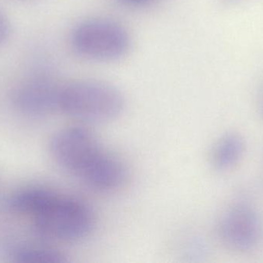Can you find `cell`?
<instances>
[{
  "label": "cell",
  "mask_w": 263,
  "mask_h": 263,
  "mask_svg": "<svg viewBox=\"0 0 263 263\" xmlns=\"http://www.w3.org/2000/svg\"><path fill=\"white\" fill-rule=\"evenodd\" d=\"M49 151L57 165L94 191L114 192L127 181L123 161L103 147L86 126L59 130L51 138Z\"/></svg>",
  "instance_id": "1"
},
{
  "label": "cell",
  "mask_w": 263,
  "mask_h": 263,
  "mask_svg": "<svg viewBox=\"0 0 263 263\" xmlns=\"http://www.w3.org/2000/svg\"><path fill=\"white\" fill-rule=\"evenodd\" d=\"M124 96L110 83L94 79H80L62 83L57 109L85 124L112 121L125 110Z\"/></svg>",
  "instance_id": "2"
},
{
  "label": "cell",
  "mask_w": 263,
  "mask_h": 263,
  "mask_svg": "<svg viewBox=\"0 0 263 263\" xmlns=\"http://www.w3.org/2000/svg\"><path fill=\"white\" fill-rule=\"evenodd\" d=\"M31 217L37 233L54 242L82 240L95 226L93 212L86 202L51 188Z\"/></svg>",
  "instance_id": "3"
},
{
  "label": "cell",
  "mask_w": 263,
  "mask_h": 263,
  "mask_svg": "<svg viewBox=\"0 0 263 263\" xmlns=\"http://www.w3.org/2000/svg\"><path fill=\"white\" fill-rule=\"evenodd\" d=\"M69 43L79 57L89 61L107 63L120 60L127 54L131 39L121 23L106 17H92L73 26Z\"/></svg>",
  "instance_id": "4"
},
{
  "label": "cell",
  "mask_w": 263,
  "mask_h": 263,
  "mask_svg": "<svg viewBox=\"0 0 263 263\" xmlns=\"http://www.w3.org/2000/svg\"><path fill=\"white\" fill-rule=\"evenodd\" d=\"M262 233L259 212L243 199L230 204L218 221V237L232 251L247 253L255 250L262 240Z\"/></svg>",
  "instance_id": "5"
},
{
  "label": "cell",
  "mask_w": 263,
  "mask_h": 263,
  "mask_svg": "<svg viewBox=\"0 0 263 263\" xmlns=\"http://www.w3.org/2000/svg\"><path fill=\"white\" fill-rule=\"evenodd\" d=\"M60 85L49 74H39L24 80L14 88L12 103L20 112L26 115H47L57 109Z\"/></svg>",
  "instance_id": "6"
},
{
  "label": "cell",
  "mask_w": 263,
  "mask_h": 263,
  "mask_svg": "<svg viewBox=\"0 0 263 263\" xmlns=\"http://www.w3.org/2000/svg\"><path fill=\"white\" fill-rule=\"evenodd\" d=\"M245 144L238 133L230 132L215 144L210 154V162L215 170L227 171L233 168L242 157Z\"/></svg>",
  "instance_id": "7"
},
{
  "label": "cell",
  "mask_w": 263,
  "mask_h": 263,
  "mask_svg": "<svg viewBox=\"0 0 263 263\" xmlns=\"http://www.w3.org/2000/svg\"><path fill=\"white\" fill-rule=\"evenodd\" d=\"M12 260L20 263H66V255L55 249L45 247H23L12 254Z\"/></svg>",
  "instance_id": "8"
},
{
  "label": "cell",
  "mask_w": 263,
  "mask_h": 263,
  "mask_svg": "<svg viewBox=\"0 0 263 263\" xmlns=\"http://www.w3.org/2000/svg\"><path fill=\"white\" fill-rule=\"evenodd\" d=\"M10 33V23L3 10L0 9V46L4 44Z\"/></svg>",
  "instance_id": "9"
},
{
  "label": "cell",
  "mask_w": 263,
  "mask_h": 263,
  "mask_svg": "<svg viewBox=\"0 0 263 263\" xmlns=\"http://www.w3.org/2000/svg\"><path fill=\"white\" fill-rule=\"evenodd\" d=\"M119 1L129 7L142 8L149 6L156 0H119Z\"/></svg>",
  "instance_id": "10"
},
{
  "label": "cell",
  "mask_w": 263,
  "mask_h": 263,
  "mask_svg": "<svg viewBox=\"0 0 263 263\" xmlns=\"http://www.w3.org/2000/svg\"><path fill=\"white\" fill-rule=\"evenodd\" d=\"M222 1L226 2L229 4H235V3H239L240 2L245 1V0H222Z\"/></svg>",
  "instance_id": "11"
},
{
  "label": "cell",
  "mask_w": 263,
  "mask_h": 263,
  "mask_svg": "<svg viewBox=\"0 0 263 263\" xmlns=\"http://www.w3.org/2000/svg\"><path fill=\"white\" fill-rule=\"evenodd\" d=\"M260 109L263 114V88L260 94Z\"/></svg>",
  "instance_id": "12"
}]
</instances>
